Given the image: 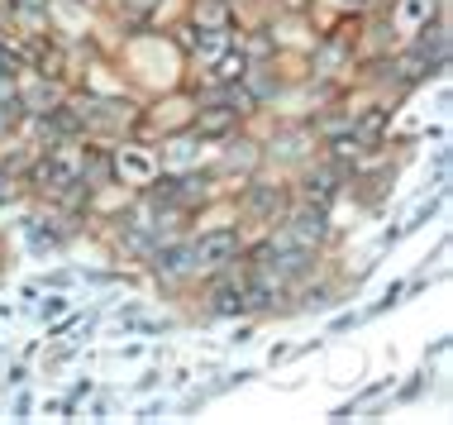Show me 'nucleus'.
<instances>
[{"label": "nucleus", "instance_id": "2", "mask_svg": "<svg viewBox=\"0 0 453 425\" xmlns=\"http://www.w3.org/2000/svg\"><path fill=\"white\" fill-rule=\"evenodd\" d=\"M325 235V215L320 210H306V215H296L291 220V239H301V244H311V239Z\"/></svg>", "mask_w": 453, "mask_h": 425}, {"label": "nucleus", "instance_id": "1", "mask_svg": "<svg viewBox=\"0 0 453 425\" xmlns=\"http://www.w3.org/2000/svg\"><path fill=\"white\" fill-rule=\"evenodd\" d=\"M239 249V235H229V230H219V235H205L196 249H191V258H196V268H219L229 253Z\"/></svg>", "mask_w": 453, "mask_h": 425}]
</instances>
